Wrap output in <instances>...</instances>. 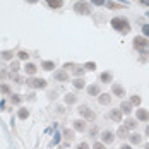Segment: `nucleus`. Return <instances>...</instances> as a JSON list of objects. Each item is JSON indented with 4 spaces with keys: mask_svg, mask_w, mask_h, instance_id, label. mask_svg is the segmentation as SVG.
Wrapping results in <instances>:
<instances>
[{
    "mask_svg": "<svg viewBox=\"0 0 149 149\" xmlns=\"http://www.w3.org/2000/svg\"><path fill=\"white\" fill-rule=\"evenodd\" d=\"M77 149H89V148H88V144H86V142H81V144L77 146Z\"/></svg>",
    "mask_w": 149,
    "mask_h": 149,
    "instance_id": "nucleus-34",
    "label": "nucleus"
},
{
    "mask_svg": "<svg viewBox=\"0 0 149 149\" xmlns=\"http://www.w3.org/2000/svg\"><path fill=\"white\" fill-rule=\"evenodd\" d=\"M113 139H115V135L111 134L110 130L103 132V142H104V144H111V142H113Z\"/></svg>",
    "mask_w": 149,
    "mask_h": 149,
    "instance_id": "nucleus-7",
    "label": "nucleus"
},
{
    "mask_svg": "<svg viewBox=\"0 0 149 149\" xmlns=\"http://www.w3.org/2000/svg\"><path fill=\"white\" fill-rule=\"evenodd\" d=\"M113 93H115V96H123L125 94V91L120 84H113Z\"/></svg>",
    "mask_w": 149,
    "mask_h": 149,
    "instance_id": "nucleus-13",
    "label": "nucleus"
},
{
    "mask_svg": "<svg viewBox=\"0 0 149 149\" xmlns=\"http://www.w3.org/2000/svg\"><path fill=\"white\" fill-rule=\"evenodd\" d=\"M141 3H144V5H149V0H141Z\"/></svg>",
    "mask_w": 149,
    "mask_h": 149,
    "instance_id": "nucleus-38",
    "label": "nucleus"
},
{
    "mask_svg": "<svg viewBox=\"0 0 149 149\" xmlns=\"http://www.w3.org/2000/svg\"><path fill=\"white\" fill-rule=\"evenodd\" d=\"M84 67H86V69H88V70H93V69H96V65H94V63H93V62H88V63H86V65H84Z\"/></svg>",
    "mask_w": 149,
    "mask_h": 149,
    "instance_id": "nucleus-30",
    "label": "nucleus"
},
{
    "mask_svg": "<svg viewBox=\"0 0 149 149\" xmlns=\"http://www.w3.org/2000/svg\"><path fill=\"white\" fill-rule=\"evenodd\" d=\"M53 67H55L53 62H43V69H46V70H52Z\"/></svg>",
    "mask_w": 149,
    "mask_h": 149,
    "instance_id": "nucleus-23",
    "label": "nucleus"
},
{
    "mask_svg": "<svg viewBox=\"0 0 149 149\" xmlns=\"http://www.w3.org/2000/svg\"><path fill=\"white\" fill-rule=\"evenodd\" d=\"M12 101H14V103H19V101H21V98H19L17 94H14V96H12Z\"/></svg>",
    "mask_w": 149,
    "mask_h": 149,
    "instance_id": "nucleus-36",
    "label": "nucleus"
},
{
    "mask_svg": "<svg viewBox=\"0 0 149 149\" xmlns=\"http://www.w3.org/2000/svg\"><path fill=\"white\" fill-rule=\"evenodd\" d=\"M125 123H127V129H135V125H137V122H135V120H132V118H129Z\"/></svg>",
    "mask_w": 149,
    "mask_h": 149,
    "instance_id": "nucleus-21",
    "label": "nucleus"
},
{
    "mask_svg": "<svg viewBox=\"0 0 149 149\" xmlns=\"http://www.w3.org/2000/svg\"><path fill=\"white\" fill-rule=\"evenodd\" d=\"M82 70H84V69H82V67H77V69H75L74 72H75V74H77V75H79V74H81V72H82Z\"/></svg>",
    "mask_w": 149,
    "mask_h": 149,
    "instance_id": "nucleus-37",
    "label": "nucleus"
},
{
    "mask_svg": "<svg viewBox=\"0 0 149 149\" xmlns=\"http://www.w3.org/2000/svg\"><path fill=\"white\" fill-rule=\"evenodd\" d=\"M127 135V127H120L118 129V137H125Z\"/></svg>",
    "mask_w": 149,
    "mask_h": 149,
    "instance_id": "nucleus-25",
    "label": "nucleus"
},
{
    "mask_svg": "<svg viewBox=\"0 0 149 149\" xmlns=\"http://www.w3.org/2000/svg\"><path fill=\"white\" fill-rule=\"evenodd\" d=\"M93 3H94V5H103L104 0H93Z\"/></svg>",
    "mask_w": 149,
    "mask_h": 149,
    "instance_id": "nucleus-35",
    "label": "nucleus"
},
{
    "mask_svg": "<svg viewBox=\"0 0 149 149\" xmlns=\"http://www.w3.org/2000/svg\"><path fill=\"white\" fill-rule=\"evenodd\" d=\"M74 129L75 130H84V129H86V122H84V120H75Z\"/></svg>",
    "mask_w": 149,
    "mask_h": 149,
    "instance_id": "nucleus-11",
    "label": "nucleus"
},
{
    "mask_svg": "<svg viewBox=\"0 0 149 149\" xmlns=\"http://www.w3.org/2000/svg\"><path fill=\"white\" fill-rule=\"evenodd\" d=\"M46 3H48L50 7H53V9H58V7H62L63 0H46Z\"/></svg>",
    "mask_w": 149,
    "mask_h": 149,
    "instance_id": "nucleus-12",
    "label": "nucleus"
},
{
    "mask_svg": "<svg viewBox=\"0 0 149 149\" xmlns=\"http://www.w3.org/2000/svg\"><path fill=\"white\" fill-rule=\"evenodd\" d=\"M137 118L142 120V122L149 120V111L148 110H137Z\"/></svg>",
    "mask_w": 149,
    "mask_h": 149,
    "instance_id": "nucleus-8",
    "label": "nucleus"
},
{
    "mask_svg": "<svg viewBox=\"0 0 149 149\" xmlns=\"http://www.w3.org/2000/svg\"><path fill=\"white\" fill-rule=\"evenodd\" d=\"M17 55H19V58H21V60H26V58H28V57H29V55H28L26 52H19Z\"/></svg>",
    "mask_w": 149,
    "mask_h": 149,
    "instance_id": "nucleus-28",
    "label": "nucleus"
},
{
    "mask_svg": "<svg viewBox=\"0 0 149 149\" xmlns=\"http://www.w3.org/2000/svg\"><path fill=\"white\" fill-rule=\"evenodd\" d=\"M79 113H81L86 120H94V118H96V115L91 111L88 106H79Z\"/></svg>",
    "mask_w": 149,
    "mask_h": 149,
    "instance_id": "nucleus-5",
    "label": "nucleus"
},
{
    "mask_svg": "<svg viewBox=\"0 0 149 149\" xmlns=\"http://www.w3.org/2000/svg\"><path fill=\"white\" fill-rule=\"evenodd\" d=\"M28 86L29 88H34V89H41V88H45L46 82L43 81V79H28Z\"/></svg>",
    "mask_w": 149,
    "mask_h": 149,
    "instance_id": "nucleus-4",
    "label": "nucleus"
},
{
    "mask_svg": "<svg viewBox=\"0 0 149 149\" xmlns=\"http://www.w3.org/2000/svg\"><path fill=\"white\" fill-rule=\"evenodd\" d=\"M28 2H36V0H28Z\"/></svg>",
    "mask_w": 149,
    "mask_h": 149,
    "instance_id": "nucleus-42",
    "label": "nucleus"
},
{
    "mask_svg": "<svg viewBox=\"0 0 149 149\" xmlns=\"http://www.w3.org/2000/svg\"><path fill=\"white\" fill-rule=\"evenodd\" d=\"M63 134H65V139H69V141L74 139V132L72 130H63Z\"/></svg>",
    "mask_w": 149,
    "mask_h": 149,
    "instance_id": "nucleus-24",
    "label": "nucleus"
},
{
    "mask_svg": "<svg viewBox=\"0 0 149 149\" xmlns=\"http://www.w3.org/2000/svg\"><path fill=\"white\" fill-rule=\"evenodd\" d=\"M24 70H26V74H29V75H34L36 74V65L34 63H26V67H24Z\"/></svg>",
    "mask_w": 149,
    "mask_h": 149,
    "instance_id": "nucleus-9",
    "label": "nucleus"
},
{
    "mask_svg": "<svg viewBox=\"0 0 149 149\" xmlns=\"http://www.w3.org/2000/svg\"><path fill=\"white\" fill-rule=\"evenodd\" d=\"M144 149H149V144H146V146H144Z\"/></svg>",
    "mask_w": 149,
    "mask_h": 149,
    "instance_id": "nucleus-40",
    "label": "nucleus"
},
{
    "mask_svg": "<svg viewBox=\"0 0 149 149\" xmlns=\"http://www.w3.org/2000/svg\"><path fill=\"white\" fill-rule=\"evenodd\" d=\"M10 70H12V72H17V70H19V63H17V62H12V63H10Z\"/></svg>",
    "mask_w": 149,
    "mask_h": 149,
    "instance_id": "nucleus-26",
    "label": "nucleus"
},
{
    "mask_svg": "<svg viewBox=\"0 0 149 149\" xmlns=\"http://www.w3.org/2000/svg\"><path fill=\"white\" fill-rule=\"evenodd\" d=\"M55 79L57 81H67L69 79V74L65 70H58V72H55Z\"/></svg>",
    "mask_w": 149,
    "mask_h": 149,
    "instance_id": "nucleus-10",
    "label": "nucleus"
},
{
    "mask_svg": "<svg viewBox=\"0 0 149 149\" xmlns=\"http://www.w3.org/2000/svg\"><path fill=\"white\" fill-rule=\"evenodd\" d=\"M2 57H3V58H5V60L12 58V52H3V53H2Z\"/></svg>",
    "mask_w": 149,
    "mask_h": 149,
    "instance_id": "nucleus-27",
    "label": "nucleus"
},
{
    "mask_svg": "<svg viewBox=\"0 0 149 149\" xmlns=\"http://www.w3.org/2000/svg\"><path fill=\"white\" fill-rule=\"evenodd\" d=\"M75 100H77V98H75L74 94H67V96H65V103H69V104L75 103Z\"/></svg>",
    "mask_w": 149,
    "mask_h": 149,
    "instance_id": "nucleus-18",
    "label": "nucleus"
},
{
    "mask_svg": "<svg viewBox=\"0 0 149 149\" xmlns=\"http://www.w3.org/2000/svg\"><path fill=\"white\" fill-rule=\"evenodd\" d=\"M122 149H132L130 146H122Z\"/></svg>",
    "mask_w": 149,
    "mask_h": 149,
    "instance_id": "nucleus-39",
    "label": "nucleus"
},
{
    "mask_svg": "<svg viewBox=\"0 0 149 149\" xmlns=\"http://www.w3.org/2000/svg\"><path fill=\"white\" fill-rule=\"evenodd\" d=\"M146 134H148V135H149V127H148V129H146Z\"/></svg>",
    "mask_w": 149,
    "mask_h": 149,
    "instance_id": "nucleus-41",
    "label": "nucleus"
},
{
    "mask_svg": "<svg viewBox=\"0 0 149 149\" xmlns=\"http://www.w3.org/2000/svg\"><path fill=\"white\" fill-rule=\"evenodd\" d=\"M101 81H103V82H110V81H111V74H110V72L101 74Z\"/></svg>",
    "mask_w": 149,
    "mask_h": 149,
    "instance_id": "nucleus-19",
    "label": "nucleus"
},
{
    "mask_svg": "<svg viewBox=\"0 0 149 149\" xmlns=\"http://www.w3.org/2000/svg\"><path fill=\"white\" fill-rule=\"evenodd\" d=\"M93 149H104V146L101 144V142H94V146H93Z\"/></svg>",
    "mask_w": 149,
    "mask_h": 149,
    "instance_id": "nucleus-32",
    "label": "nucleus"
},
{
    "mask_svg": "<svg viewBox=\"0 0 149 149\" xmlns=\"http://www.w3.org/2000/svg\"><path fill=\"white\" fill-rule=\"evenodd\" d=\"M0 89H2V93H9V86H5V84H0Z\"/></svg>",
    "mask_w": 149,
    "mask_h": 149,
    "instance_id": "nucleus-33",
    "label": "nucleus"
},
{
    "mask_svg": "<svg viewBox=\"0 0 149 149\" xmlns=\"http://www.w3.org/2000/svg\"><path fill=\"white\" fill-rule=\"evenodd\" d=\"M88 93H89L91 96H96V94H100V88H98V86H89Z\"/></svg>",
    "mask_w": 149,
    "mask_h": 149,
    "instance_id": "nucleus-16",
    "label": "nucleus"
},
{
    "mask_svg": "<svg viewBox=\"0 0 149 149\" xmlns=\"http://www.w3.org/2000/svg\"><path fill=\"white\" fill-rule=\"evenodd\" d=\"M110 118L113 122H120L122 120V110H111L110 111Z\"/></svg>",
    "mask_w": 149,
    "mask_h": 149,
    "instance_id": "nucleus-6",
    "label": "nucleus"
},
{
    "mask_svg": "<svg viewBox=\"0 0 149 149\" xmlns=\"http://www.w3.org/2000/svg\"><path fill=\"white\" fill-rule=\"evenodd\" d=\"M142 33H144V36H149V24L142 26Z\"/></svg>",
    "mask_w": 149,
    "mask_h": 149,
    "instance_id": "nucleus-29",
    "label": "nucleus"
},
{
    "mask_svg": "<svg viewBox=\"0 0 149 149\" xmlns=\"http://www.w3.org/2000/svg\"><path fill=\"white\" fill-rule=\"evenodd\" d=\"M134 48L137 52H141L142 55H148L149 53V40L146 36H137V38H134Z\"/></svg>",
    "mask_w": 149,
    "mask_h": 149,
    "instance_id": "nucleus-2",
    "label": "nucleus"
},
{
    "mask_svg": "<svg viewBox=\"0 0 149 149\" xmlns=\"http://www.w3.org/2000/svg\"><path fill=\"white\" fill-rule=\"evenodd\" d=\"M111 28H115L118 33L127 34V33L130 31V24H129V21L123 19V17H115V19H111Z\"/></svg>",
    "mask_w": 149,
    "mask_h": 149,
    "instance_id": "nucleus-1",
    "label": "nucleus"
},
{
    "mask_svg": "<svg viewBox=\"0 0 149 149\" xmlns=\"http://www.w3.org/2000/svg\"><path fill=\"white\" fill-rule=\"evenodd\" d=\"M132 104H141V98L139 96H132Z\"/></svg>",
    "mask_w": 149,
    "mask_h": 149,
    "instance_id": "nucleus-31",
    "label": "nucleus"
},
{
    "mask_svg": "<svg viewBox=\"0 0 149 149\" xmlns=\"http://www.w3.org/2000/svg\"><path fill=\"white\" fill-rule=\"evenodd\" d=\"M17 115H19V118H28V115H29V111H28V110H19V113H17Z\"/></svg>",
    "mask_w": 149,
    "mask_h": 149,
    "instance_id": "nucleus-20",
    "label": "nucleus"
},
{
    "mask_svg": "<svg viewBox=\"0 0 149 149\" xmlns=\"http://www.w3.org/2000/svg\"><path fill=\"white\" fill-rule=\"evenodd\" d=\"M120 110H122L123 113H127V115H129V113L132 111V103H122V108H120Z\"/></svg>",
    "mask_w": 149,
    "mask_h": 149,
    "instance_id": "nucleus-14",
    "label": "nucleus"
},
{
    "mask_svg": "<svg viewBox=\"0 0 149 149\" xmlns=\"http://www.w3.org/2000/svg\"><path fill=\"white\" fill-rule=\"evenodd\" d=\"M130 142H132V144H141V135L139 134H132L130 135Z\"/></svg>",
    "mask_w": 149,
    "mask_h": 149,
    "instance_id": "nucleus-17",
    "label": "nucleus"
},
{
    "mask_svg": "<svg viewBox=\"0 0 149 149\" xmlns=\"http://www.w3.org/2000/svg\"><path fill=\"white\" fill-rule=\"evenodd\" d=\"M74 86H75V88H79V89H81V88H84V79H75Z\"/></svg>",
    "mask_w": 149,
    "mask_h": 149,
    "instance_id": "nucleus-22",
    "label": "nucleus"
},
{
    "mask_svg": "<svg viewBox=\"0 0 149 149\" xmlns=\"http://www.w3.org/2000/svg\"><path fill=\"white\" fill-rule=\"evenodd\" d=\"M98 101H100L101 104H108L110 103V94H101V96L98 98Z\"/></svg>",
    "mask_w": 149,
    "mask_h": 149,
    "instance_id": "nucleus-15",
    "label": "nucleus"
},
{
    "mask_svg": "<svg viewBox=\"0 0 149 149\" xmlns=\"http://www.w3.org/2000/svg\"><path fill=\"white\" fill-rule=\"evenodd\" d=\"M74 10L77 12V14H82V15L91 14V9H89V5H88L86 2H77V3L74 5Z\"/></svg>",
    "mask_w": 149,
    "mask_h": 149,
    "instance_id": "nucleus-3",
    "label": "nucleus"
}]
</instances>
